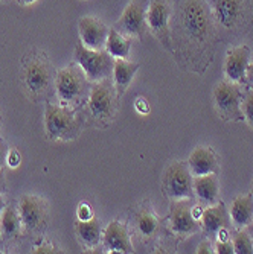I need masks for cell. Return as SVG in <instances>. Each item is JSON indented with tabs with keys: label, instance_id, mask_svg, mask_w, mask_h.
I'll use <instances>...</instances> for the list:
<instances>
[{
	"label": "cell",
	"instance_id": "cell-27",
	"mask_svg": "<svg viewBox=\"0 0 253 254\" xmlns=\"http://www.w3.org/2000/svg\"><path fill=\"white\" fill-rule=\"evenodd\" d=\"M241 111H243V116L247 121V124H250L253 127V90L247 91V93L243 96Z\"/></svg>",
	"mask_w": 253,
	"mask_h": 254
},
{
	"label": "cell",
	"instance_id": "cell-3",
	"mask_svg": "<svg viewBox=\"0 0 253 254\" xmlns=\"http://www.w3.org/2000/svg\"><path fill=\"white\" fill-rule=\"evenodd\" d=\"M44 128L51 140H71L80 132V122L67 107L48 104L44 110Z\"/></svg>",
	"mask_w": 253,
	"mask_h": 254
},
{
	"label": "cell",
	"instance_id": "cell-12",
	"mask_svg": "<svg viewBox=\"0 0 253 254\" xmlns=\"http://www.w3.org/2000/svg\"><path fill=\"white\" fill-rule=\"evenodd\" d=\"M192 201L191 198H183V199H172L171 204V228L172 232L178 236H188L195 233L200 224L192 216L191 212Z\"/></svg>",
	"mask_w": 253,
	"mask_h": 254
},
{
	"label": "cell",
	"instance_id": "cell-23",
	"mask_svg": "<svg viewBox=\"0 0 253 254\" xmlns=\"http://www.w3.org/2000/svg\"><path fill=\"white\" fill-rule=\"evenodd\" d=\"M23 228L21 218L18 210L12 205H5V209L0 215V236L6 239H15Z\"/></svg>",
	"mask_w": 253,
	"mask_h": 254
},
{
	"label": "cell",
	"instance_id": "cell-14",
	"mask_svg": "<svg viewBox=\"0 0 253 254\" xmlns=\"http://www.w3.org/2000/svg\"><path fill=\"white\" fill-rule=\"evenodd\" d=\"M23 79H25L26 88L32 95L43 93L51 82L49 64L46 63L44 58L40 57L29 58L25 65V72H23Z\"/></svg>",
	"mask_w": 253,
	"mask_h": 254
},
{
	"label": "cell",
	"instance_id": "cell-20",
	"mask_svg": "<svg viewBox=\"0 0 253 254\" xmlns=\"http://www.w3.org/2000/svg\"><path fill=\"white\" fill-rule=\"evenodd\" d=\"M139 70V64L131 63L127 58H116L113 65V81L118 90V95H122L130 87L134 75Z\"/></svg>",
	"mask_w": 253,
	"mask_h": 254
},
{
	"label": "cell",
	"instance_id": "cell-35",
	"mask_svg": "<svg viewBox=\"0 0 253 254\" xmlns=\"http://www.w3.org/2000/svg\"><path fill=\"white\" fill-rule=\"evenodd\" d=\"M215 236H217L218 241H229V239H231V236H229V230H227V227L220 228L218 232L215 233Z\"/></svg>",
	"mask_w": 253,
	"mask_h": 254
},
{
	"label": "cell",
	"instance_id": "cell-28",
	"mask_svg": "<svg viewBox=\"0 0 253 254\" xmlns=\"http://www.w3.org/2000/svg\"><path fill=\"white\" fill-rule=\"evenodd\" d=\"M77 215H78V221H88L93 218V209H91L87 202H83L78 205Z\"/></svg>",
	"mask_w": 253,
	"mask_h": 254
},
{
	"label": "cell",
	"instance_id": "cell-2",
	"mask_svg": "<svg viewBox=\"0 0 253 254\" xmlns=\"http://www.w3.org/2000/svg\"><path fill=\"white\" fill-rule=\"evenodd\" d=\"M215 26L226 32H241L253 21V0H208Z\"/></svg>",
	"mask_w": 253,
	"mask_h": 254
},
{
	"label": "cell",
	"instance_id": "cell-25",
	"mask_svg": "<svg viewBox=\"0 0 253 254\" xmlns=\"http://www.w3.org/2000/svg\"><path fill=\"white\" fill-rule=\"evenodd\" d=\"M136 227L142 238L150 239V238H154L156 233L159 232V219L151 210L141 209L136 215Z\"/></svg>",
	"mask_w": 253,
	"mask_h": 254
},
{
	"label": "cell",
	"instance_id": "cell-39",
	"mask_svg": "<svg viewBox=\"0 0 253 254\" xmlns=\"http://www.w3.org/2000/svg\"><path fill=\"white\" fill-rule=\"evenodd\" d=\"M37 0H17V3H20V5H25V6H28V5H32V3H35Z\"/></svg>",
	"mask_w": 253,
	"mask_h": 254
},
{
	"label": "cell",
	"instance_id": "cell-1",
	"mask_svg": "<svg viewBox=\"0 0 253 254\" xmlns=\"http://www.w3.org/2000/svg\"><path fill=\"white\" fill-rule=\"evenodd\" d=\"M174 43L189 65L204 70L214 55L217 26L208 0H180L171 31Z\"/></svg>",
	"mask_w": 253,
	"mask_h": 254
},
{
	"label": "cell",
	"instance_id": "cell-41",
	"mask_svg": "<svg viewBox=\"0 0 253 254\" xmlns=\"http://www.w3.org/2000/svg\"><path fill=\"white\" fill-rule=\"evenodd\" d=\"M0 125H2V121H0Z\"/></svg>",
	"mask_w": 253,
	"mask_h": 254
},
{
	"label": "cell",
	"instance_id": "cell-5",
	"mask_svg": "<svg viewBox=\"0 0 253 254\" xmlns=\"http://www.w3.org/2000/svg\"><path fill=\"white\" fill-rule=\"evenodd\" d=\"M118 108V90L108 79L91 85L88 96V110L91 116L101 122H108Z\"/></svg>",
	"mask_w": 253,
	"mask_h": 254
},
{
	"label": "cell",
	"instance_id": "cell-38",
	"mask_svg": "<svg viewBox=\"0 0 253 254\" xmlns=\"http://www.w3.org/2000/svg\"><path fill=\"white\" fill-rule=\"evenodd\" d=\"M5 190V178H3V168L0 169V195Z\"/></svg>",
	"mask_w": 253,
	"mask_h": 254
},
{
	"label": "cell",
	"instance_id": "cell-31",
	"mask_svg": "<svg viewBox=\"0 0 253 254\" xmlns=\"http://www.w3.org/2000/svg\"><path fill=\"white\" fill-rule=\"evenodd\" d=\"M134 108L141 114H148L150 113V104H148V101L145 98H137L134 101Z\"/></svg>",
	"mask_w": 253,
	"mask_h": 254
},
{
	"label": "cell",
	"instance_id": "cell-10",
	"mask_svg": "<svg viewBox=\"0 0 253 254\" xmlns=\"http://www.w3.org/2000/svg\"><path fill=\"white\" fill-rule=\"evenodd\" d=\"M150 0H131L119 17L116 28L128 37H144L147 31V9Z\"/></svg>",
	"mask_w": 253,
	"mask_h": 254
},
{
	"label": "cell",
	"instance_id": "cell-8",
	"mask_svg": "<svg viewBox=\"0 0 253 254\" xmlns=\"http://www.w3.org/2000/svg\"><path fill=\"white\" fill-rule=\"evenodd\" d=\"M87 76L81 70V67L67 65L57 73L55 90L58 98L64 104H74L80 101L87 91Z\"/></svg>",
	"mask_w": 253,
	"mask_h": 254
},
{
	"label": "cell",
	"instance_id": "cell-37",
	"mask_svg": "<svg viewBox=\"0 0 253 254\" xmlns=\"http://www.w3.org/2000/svg\"><path fill=\"white\" fill-rule=\"evenodd\" d=\"M246 82H249L250 85H253V61L249 63L247 70H246Z\"/></svg>",
	"mask_w": 253,
	"mask_h": 254
},
{
	"label": "cell",
	"instance_id": "cell-13",
	"mask_svg": "<svg viewBox=\"0 0 253 254\" xmlns=\"http://www.w3.org/2000/svg\"><path fill=\"white\" fill-rule=\"evenodd\" d=\"M108 28L104 21L96 17L84 15L78 21V32L81 43L88 49L102 51L105 49V41L108 35Z\"/></svg>",
	"mask_w": 253,
	"mask_h": 254
},
{
	"label": "cell",
	"instance_id": "cell-19",
	"mask_svg": "<svg viewBox=\"0 0 253 254\" xmlns=\"http://www.w3.org/2000/svg\"><path fill=\"white\" fill-rule=\"evenodd\" d=\"M229 219H231V215L227 213L226 205L223 202H217L203 210L201 225L208 235H215L220 228L229 227Z\"/></svg>",
	"mask_w": 253,
	"mask_h": 254
},
{
	"label": "cell",
	"instance_id": "cell-7",
	"mask_svg": "<svg viewBox=\"0 0 253 254\" xmlns=\"http://www.w3.org/2000/svg\"><path fill=\"white\" fill-rule=\"evenodd\" d=\"M243 90L240 84L232 81H221L214 88V102L221 119L226 121H241L244 119L241 111Z\"/></svg>",
	"mask_w": 253,
	"mask_h": 254
},
{
	"label": "cell",
	"instance_id": "cell-26",
	"mask_svg": "<svg viewBox=\"0 0 253 254\" xmlns=\"http://www.w3.org/2000/svg\"><path fill=\"white\" fill-rule=\"evenodd\" d=\"M234 248L237 254H252L253 253V242L247 232L241 230L234 238Z\"/></svg>",
	"mask_w": 253,
	"mask_h": 254
},
{
	"label": "cell",
	"instance_id": "cell-4",
	"mask_svg": "<svg viewBox=\"0 0 253 254\" xmlns=\"http://www.w3.org/2000/svg\"><path fill=\"white\" fill-rule=\"evenodd\" d=\"M75 61L91 82L108 79V76L113 75L114 58L105 49L93 51L85 48L83 43H78L75 48Z\"/></svg>",
	"mask_w": 253,
	"mask_h": 254
},
{
	"label": "cell",
	"instance_id": "cell-36",
	"mask_svg": "<svg viewBox=\"0 0 253 254\" xmlns=\"http://www.w3.org/2000/svg\"><path fill=\"white\" fill-rule=\"evenodd\" d=\"M191 212H192V216H194L197 221H200V219H201V215H203V207H201L200 204H192Z\"/></svg>",
	"mask_w": 253,
	"mask_h": 254
},
{
	"label": "cell",
	"instance_id": "cell-21",
	"mask_svg": "<svg viewBox=\"0 0 253 254\" xmlns=\"http://www.w3.org/2000/svg\"><path fill=\"white\" fill-rule=\"evenodd\" d=\"M229 215H231V219L237 227L243 228L249 225L253 221V196L250 193L237 196L232 201Z\"/></svg>",
	"mask_w": 253,
	"mask_h": 254
},
{
	"label": "cell",
	"instance_id": "cell-40",
	"mask_svg": "<svg viewBox=\"0 0 253 254\" xmlns=\"http://www.w3.org/2000/svg\"><path fill=\"white\" fill-rule=\"evenodd\" d=\"M3 209H5V198L0 195V215H2Z\"/></svg>",
	"mask_w": 253,
	"mask_h": 254
},
{
	"label": "cell",
	"instance_id": "cell-9",
	"mask_svg": "<svg viewBox=\"0 0 253 254\" xmlns=\"http://www.w3.org/2000/svg\"><path fill=\"white\" fill-rule=\"evenodd\" d=\"M171 17L172 11L168 0H150L147 9V26L167 48L171 46Z\"/></svg>",
	"mask_w": 253,
	"mask_h": 254
},
{
	"label": "cell",
	"instance_id": "cell-16",
	"mask_svg": "<svg viewBox=\"0 0 253 254\" xmlns=\"http://www.w3.org/2000/svg\"><path fill=\"white\" fill-rule=\"evenodd\" d=\"M102 242L108 251L133 253V244L127 227L119 221H111L102 233Z\"/></svg>",
	"mask_w": 253,
	"mask_h": 254
},
{
	"label": "cell",
	"instance_id": "cell-22",
	"mask_svg": "<svg viewBox=\"0 0 253 254\" xmlns=\"http://www.w3.org/2000/svg\"><path fill=\"white\" fill-rule=\"evenodd\" d=\"M105 51L116 60V58H128L131 51V40L128 35L119 32L116 28H111L107 35Z\"/></svg>",
	"mask_w": 253,
	"mask_h": 254
},
{
	"label": "cell",
	"instance_id": "cell-24",
	"mask_svg": "<svg viewBox=\"0 0 253 254\" xmlns=\"http://www.w3.org/2000/svg\"><path fill=\"white\" fill-rule=\"evenodd\" d=\"M77 235L81 239V242L87 247H96L102 239V230L99 221L95 216L88 221H78Z\"/></svg>",
	"mask_w": 253,
	"mask_h": 254
},
{
	"label": "cell",
	"instance_id": "cell-18",
	"mask_svg": "<svg viewBox=\"0 0 253 254\" xmlns=\"http://www.w3.org/2000/svg\"><path fill=\"white\" fill-rule=\"evenodd\" d=\"M218 178L215 174L200 175L194 178V195L204 205H214L218 202Z\"/></svg>",
	"mask_w": 253,
	"mask_h": 254
},
{
	"label": "cell",
	"instance_id": "cell-32",
	"mask_svg": "<svg viewBox=\"0 0 253 254\" xmlns=\"http://www.w3.org/2000/svg\"><path fill=\"white\" fill-rule=\"evenodd\" d=\"M9 149H8V145L0 138V169H2L6 163V155H8Z\"/></svg>",
	"mask_w": 253,
	"mask_h": 254
},
{
	"label": "cell",
	"instance_id": "cell-30",
	"mask_svg": "<svg viewBox=\"0 0 253 254\" xmlns=\"http://www.w3.org/2000/svg\"><path fill=\"white\" fill-rule=\"evenodd\" d=\"M20 161H21V155L17 149H9L8 155H6V165L12 169L20 166Z\"/></svg>",
	"mask_w": 253,
	"mask_h": 254
},
{
	"label": "cell",
	"instance_id": "cell-34",
	"mask_svg": "<svg viewBox=\"0 0 253 254\" xmlns=\"http://www.w3.org/2000/svg\"><path fill=\"white\" fill-rule=\"evenodd\" d=\"M34 253H55V248L51 245V244H41L38 247L34 248Z\"/></svg>",
	"mask_w": 253,
	"mask_h": 254
},
{
	"label": "cell",
	"instance_id": "cell-29",
	"mask_svg": "<svg viewBox=\"0 0 253 254\" xmlns=\"http://www.w3.org/2000/svg\"><path fill=\"white\" fill-rule=\"evenodd\" d=\"M215 253L220 254H235V248H234V242L231 241H218L215 245Z\"/></svg>",
	"mask_w": 253,
	"mask_h": 254
},
{
	"label": "cell",
	"instance_id": "cell-6",
	"mask_svg": "<svg viewBox=\"0 0 253 254\" xmlns=\"http://www.w3.org/2000/svg\"><path fill=\"white\" fill-rule=\"evenodd\" d=\"M162 186L165 193L171 199L192 198L194 175L188 163H183V161H174V163H171L164 172Z\"/></svg>",
	"mask_w": 253,
	"mask_h": 254
},
{
	"label": "cell",
	"instance_id": "cell-15",
	"mask_svg": "<svg viewBox=\"0 0 253 254\" xmlns=\"http://www.w3.org/2000/svg\"><path fill=\"white\" fill-rule=\"evenodd\" d=\"M250 63V49L247 46H235L229 49L224 60L226 79L241 84L246 82V70Z\"/></svg>",
	"mask_w": 253,
	"mask_h": 254
},
{
	"label": "cell",
	"instance_id": "cell-33",
	"mask_svg": "<svg viewBox=\"0 0 253 254\" xmlns=\"http://www.w3.org/2000/svg\"><path fill=\"white\" fill-rule=\"evenodd\" d=\"M197 253H198V254H209V253H212V247H211L209 241L201 242V244L197 247Z\"/></svg>",
	"mask_w": 253,
	"mask_h": 254
},
{
	"label": "cell",
	"instance_id": "cell-11",
	"mask_svg": "<svg viewBox=\"0 0 253 254\" xmlns=\"http://www.w3.org/2000/svg\"><path fill=\"white\" fill-rule=\"evenodd\" d=\"M18 213L25 228L38 230L44 225L48 216V204L41 196L23 195L18 201Z\"/></svg>",
	"mask_w": 253,
	"mask_h": 254
},
{
	"label": "cell",
	"instance_id": "cell-17",
	"mask_svg": "<svg viewBox=\"0 0 253 254\" xmlns=\"http://www.w3.org/2000/svg\"><path fill=\"white\" fill-rule=\"evenodd\" d=\"M188 166L194 177L215 174L218 169V158L214 149L208 146H198L191 152L188 158Z\"/></svg>",
	"mask_w": 253,
	"mask_h": 254
}]
</instances>
